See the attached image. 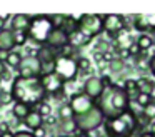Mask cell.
I'll return each mask as SVG.
<instances>
[{"instance_id":"e575fe53","label":"cell","mask_w":155,"mask_h":137,"mask_svg":"<svg viewBox=\"0 0 155 137\" xmlns=\"http://www.w3.org/2000/svg\"><path fill=\"white\" fill-rule=\"evenodd\" d=\"M0 79H8V69L2 60H0Z\"/></svg>"},{"instance_id":"681fc988","label":"cell","mask_w":155,"mask_h":137,"mask_svg":"<svg viewBox=\"0 0 155 137\" xmlns=\"http://www.w3.org/2000/svg\"><path fill=\"white\" fill-rule=\"evenodd\" d=\"M0 82H2V79H0Z\"/></svg>"},{"instance_id":"f35d334b","label":"cell","mask_w":155,"mask_h":137,"mask_svg":"<svg viewBox=\"0 0 155 137\" xmlns=\"http://www.w3.org/2000/svg\"><path fill=\"white\" fill-rule=\"evenodd\" d=\"M5 132H10V127H8L7 120H2L0 122V134H5Z\"/></svg>"},{"instance_id":"ab89813d","label":"cell","mask_w":155,"mask_h":137,"mask_svg":"<svg viewBox=\"0 0 155 137\" xmlns=\"http://www.w3.org/2000/svg\"><path fill=\"white\" fill-rule=\"evenodd\" d=\"M14 137H34V134L28 132V130H18L14 134Z\"/></svg>"},{"instance_id":"60d3db41","label":"cell","mask_w":155,"mask_h":137,"mask_svg":"<svg viewBox=\"0 0 155 137\" xmlns=\"http://www.w3.org/2000/svg\"><path fill=\"white\" fill-rule=\"evenodd\" d=\"M7 20H8L7 15H0V30L5 29V23H7Z\"/></svg>"},{"instance_id":"bcb514c9","label":"cell","mask_w":155,"mask_h":137,"mask_svg":"<svg viewBox=\"0 0 155 137\" xmlns=\"http://www.w3.org/2000/svg\"><path fill=\"white\" fill-rule=\"evenodd\" d=\"M58 137H70V135H58Z\"/></svg>"},{"instance_id":"b9f144b4","label":"cell","mask_w":155,"mask_h":137,"mask_svg":"<svg viewBox=\"0 0 155 137\" xmlns=\"http://www.w3.org/2000/svg\"><path fill=\"white\" fill-rule=\"evenodd\" d=\"M138 137H155V135L150 132V130H143V132L138 134Z\"/></svg>"},{"instance_id":"836d02e7","label":"cell","mask_w":155,"mask_h":137,"mask_svg":"<svg viewBox=\"0 0 155 137\" xmlns=\"http://www.w3.org/2000/svg\"><path fill=\"white\" fill-rule=\"evenodd\" d=\"M57 122H58V117L48 115V117H45V119H44V127H47V125H57Z\"/></svg>"},{"instance_id":"6da1fadb","label":"cell","mask_w":155,"mask_h":137,"mask_svg":"<svg viewBox=\"0 0 155 137\" xmlns=\"http://www.w3.org/2000/svg\"><path fill=\"white\" fill-rule=\"evenodd\" d=\"M10 97L14 102L27 104L28 107H37L44 102L47 94L40 84V77H15L12 82Z\"/></svg>"},{"instance_id":"1f68e13d","label":"cell","mask_w":155,"mask_h":137,"mask_svg":"<svg viewBox=\"0 0 155 137\" xmlns=\"http://www.w3.org/2000/svg\"><path fill=\"white\" fill-rule=\"evenodd\" d=\"M14 32V30H12ZM14 40H15V47H22L25 45V42H27V32H14Z\"/></svg>"},{"instance_id":"ee69618b","label":"cell","mask_w":155,"mask_h":137,"mask_svg":"<svg viewBox=\"0 0 155 137\" xmlns=\"http://www.w3.org/2000/svg\"><path fill=\"white\" fill-rule=\"evenodd\" d=\"M150 132L155 135V120H153V122H150Z\"/></svg>"},{"instance_id":"d6a6232c","label":"cell","mask_w":155,"mask_h":137,"mask_svg":"<svg viewBox=\"0 0 155 137\" xmlns=\"http://www.w3.org/2000/svg\"><path fill=\"white\" fill-rule=\"evenodd\" d=\"M12 102V97H10V92H5V90H0V109L4 105Z\"/></svg>"},{"instance_id":"9a60e30c","label":"cell","mask_w":155,"mask_h":137,"mask_svg":"<svg viewBox=\"0 0 155 137\" xmlns=\"http://www.w3.org/2000/svg\"><path fill=\"white\" fill-rule=\"evenodd\" d=\"M15 49V40H14V32L10 29L0 30V50L2 52H12Z\"/></svg>"},{"instance_id":"83f0119b","label":"cell","mask_w":155,"mask_h":137,"mask_svg":"<svg viewBox=\"0 0 155 137\" xmlns=\"http://www.w3.org/2000/svg\"><path fill=\"white\" fill-rule=\"evenodd\" d=\"M34 109L37 110L44 119H45V117H48V115H52V105L48 102H45V100H44V102H40L37 107H34Z\"/></svg>"},{"instance_id":"f1b7e54d","label":"cell","mask_w":155,"mask_h":137,"mask_svg":"<svg viewBox=\"0 0 155 137\" xmlns=\"http://www.w3.org/2000/svg\"><path fill=\"white\" fill-rule=\"evenodd\" d=\"M77 60V67H78V72H90L92 69V62L90 59H87V57H78Z\"/></svg>"},{"instance_id":"cb8c5ba5","label":"cell","mask_w":155,"mask_h":137,"mask_svg":"<svg viewBox=\"0 0 155 137\" xmlns=\"http://www.w3.org/2000/svg\"><path fill=\"white\" fill-rule=\"evenodd\" d=\"M148 62H150V55L148 52H138L137 55L134 57V63L137 70H145L148 69Z\"/></svg>"},{"instance_id":"f6af8a7d","label":"cell","mask_w":155,"mask_h":137,"mask_svg":"<svg viewBox=\"0 0 155 137\" xmlns=\"http://www.w3.org/2000/svg\"><path fill=\"white\" fill-rule=\"evenodd\" d=\"M0 137H14L12 132H5V134H0Z\"/></svg>"},{"instance_id":"8d00e7d4","label":"cell","mask_w":155,"mask_h":137,"mask_svg":"<svg viewBox=\"0 0 155 137\" xmlns=\"http://www.w3.org/2000/svg\"><path fill=\"white\" fill-rule=\"evenodd\" d=\"M32 134H34V137H45L47 135V127L42 125V127H38V129H35Z\"/></svg>"},{"instance_id":"8992f818","label":"cell","mask_w":155,"mask_h":137,"mask_svg":"<svg viewBox=\"0 0 155 137\" xmlns=\"http://www.w3.org/2000/svg\"><path fill=\"white\" fill-rule=\"evenodd\" d=\"M77 30L85 35L88 40L98 37L104 32L102 27V15H95V13H85V15L77 17Z\"/></svg>"},{"instance_id":"7bdbcfd3","label":"cell","mask_w":155,"mask_h":137,"mask_svg":"<svg viewBox=\"0 0 155 137\" xmlns=\"http://www.w3.org/2000/svg\"><path fill=\"white\" fill-rule=\"evenodd\" d=\"M74 137H92L90 134H85V132H77Z\"/></svg>"},{"instance_id":"7dc6e473","label":"cell","mask_w":155,"mask_h":137,"mask_svg":"<svg viewBox=\"0 0 155 137\" xmlns=\"http://www.w3.org/2000/svg\"><path fill=\"white\" fill-rule=\"evenodd\" d=\"M97 137H105V135H97Z\"/></svg>"},{"instance_id":"30bf717a","label":"cell","mask_w":155,"mask_h":137,"mask_svg":"<svg viewBox=\"0 0 155 137\" xmlns=\"http://www.w3.org/2000/svg\"><path fill=\"white\" fill-rule=\"evenodd\" d=\"M68 105H70V109H72L74 117H77V115H82V114L88 112V110L95 105V102L88 95H85L84 92H77L70 97Z\"/></svg>"},{"instance_id":"7402d4cb","label":"cell","mask_w":155,"mask_h":137,"mask_svg":"<svg viewBox=\"0 0 155 137\" xmlns=\"http://www.w3.org/2000/svg\"><path fill=\"white\" fill-rule=\"evenodd\" d=\"M122 89H124V92L127 94V97L130 99V102L137 99V95L140 94V92H138V89H137V80H135V79H125Z\"/></svg>"},{"instance_id":"2e32d148","label":"cell","mask_w":155,"mask_h":137,"mask_svg":"<svg viewBox=\"0 0 155 137\" xmlns=\"http://www.w3.org/2000/svg\"><path fill=\"white\" fill-rule=\"evenodd\" d=\"M35 57L38 59V62L40 63H47V62H55L58 57V52L54 49H50V47L47 45H40L37 50V53H35Z\"/></svg>"},{"instance_id":"ffe728a7","label":"cell","mask_w":155,"mask_h":137,"mask_svg":"<svg viewBox=\"0 0 155 137\" xmlns=\"http://www.w3.org/2000/svg\"><path fill=\"white\" fill-rule=\"evenodd\" d=\"M137 89L140 94L152 95V94L155 92V82L150 80L148 77H140V79H137Z\"/></svg>"},{"instance_id":"8fae6325","label":"cell","mask_w":155,"mask_h":137,"mask_svg":"<svg viewBox=\"0 0 155 137\" xmlns=\"http://www.w3.org/2000/svg\"><path fill=\"white\" fill-rule=\"evenodd\" d=\"M18 77H40V62L35 55L22 57L17 67Z\"/></svg>"},{"instance_id":"ba28073f","label":"cell","mask_w":155,"mask_h":137,"mask_svg":"<svg viewBox=\"0 0 155 137\" xmlns=\"http://www.w3.org/2000/svg\"><path fill=\"white\" fill-rule=\"evenodd\" d=\"M102 27H104V32L110 39L115 40L122 32L127 30V20H125L124 15L108 13V15H102Z\"/></svg>"},{"instance_id":"4dcf8cb0","label":"cell","mask_w":155,"mask_h":137,"mask_svg":"<svg viewBox=\"0 0 155 137\" xmlns=\"http://www.w3.org/2000/svg\"><path fill=\"white\" fill-rule=\"evenodd\" d=\"M134 102H137L138 105H140L142 109H143L145 105H148L150 102H153V95H147V94H138L137 99H135Z\"/></svg>"},{"instance_id":"44dd1931","label":"cell","mask_w":155,"mask_h":137,"mask_svg":"<svg viewBox=\"0 0 155 137\" xmlns=\"http://www.w3.org/2000/svg\"><path fill=\"white\" fill-rule=\"evenodd\" d=\"M32 107H28L27 104H22V102H14V107H12V114H14V117L17 120H22L24 122V119L30 114Z\"/></svg>"},{"instance_id":"7c38bea8","label":"cell","mask_w":155,"mask_h":137,"mask_svg":"<svg viewBox=\"0 0 155 137\" xmlns=\"http://www.w3.org/2000/svg\"><path fill=\"white\" fill-rule=\"evenodd\" d=\"M67 43H68V33L64 29H52V32L48 33L47 40H45V45L57 50V52Z\"/></svg>"},{"instance_id":"c3c4849f","label":"cell","mask_w":155,"mask_h":137,"mask_svg":"<svg viewBox=\"0 0 155 137\" xmlns=\"http://www.w3.org/2000/svg\"><path fill=\"white\" fill-rule=\"evenodd\" d=\"M153 42H155V37H153Z\"/></svg>"},{"instance_id":"d590c367","label":"cell","mask_w":155,"mask_h":137,"mask_svg":"<svg viewBox=\"0 0 155 137\" xmlns=\"http://www.w3.org/2000/svg\"><path fill=\"white\" fill-rule=\"evenodd\" d=\"M147 25H148V30L155 32V13H152V15H147Z\"/></svg>"},{"instance_id":"d6986e66","label":"cell","mask_w":155,"mask_h":137,"mask_svg":"<svg viewBox=\"0 0 155 137\" xmlns=\"http://www.w3.org/2000/svg\"><path fill=\"white\" fill-rule=\"evenodd\" d=\"M90 43V40L85 35H82L78 30H74L72 33H68V45H72L74 49H80V47H85Z\"/></svg>"},{"instance_id":"484cf974","label":"cell","mask_w":155,"mask_h":137,"mask_svg":"<svg viewBox=\"0 0 155 137\" xmlns=\"http://www.w3.org/2000/svg\"><path fill=\"white\" fill-rule=\"evenodd\" d=\"M58 120H70V119H74V114H72V109H70V105H68V102L67 104H62L60 107H58Z\"/></svg>"},{"instance_id":"ac0fdd59","label":"cell","mask_w":155,"mask_h":137,"mask_svg":"<svg viewBox=\"0 0 155 137\" xmlns=\"http://www.w3.org/2000/svg\"><path fill=\"white\" fill-rule=\"evenodd\" d=\"M135 45H137V49L140 50V52H148V50L155 45L153 37H152L150 33H138V37L135 39Z\"/></svg>"},{"instance_id":"f546056e","label":"cell","mask_w":155,"mask_h":137,"mask_svg":"<svg viewBox=\"0 0 155 137\" xmlns=\"http://www.w3.org/2000/svg\"><path fill=\"white\" fill-rule=\"evenodd\" d=\"M142 114H143L150 122H153L155 120V102H150L148 105H145L143 109H142Z\"/></svg>"},{"instance_id":"4316f807","label":"cell","mask_w":155,"mask_h":137,"mask_svg":"<svg viewBox=\"0 0 155 137\" xmlns=\"http://www.w3.org/2000/svg\"><path fill=\"white\" fill-rule=\"evenodd\" d=\"M108 69H110V72H114V74H122L125 70V62L122 59H118V57H115V59L108 63Z\"/></svg>"},{"instance_id":"74e56055","label":"cell","mask_w":155,"mask_h":137,"mask_svg":"<svg viewBox=\"0 0 155 137\" xmlns=\"http://www.w3.org/2000/svg\"><path fill=\"white\" fill-rule=\"evenodd\" d=\"M148 70L152 72V75L155 77V53L150 55V62H148Z\"/></svg>"},{"instance_id":"e0dca14e","label":"cell","mask_w":155,"mask_h":137,"mask_svg":"<svg viewBox=\"0 0 155 137\" xmlns=\"http://www.w3.org/2000/svg\"><path fill=\"white\" fill-rule=\"evenodd\" d=\"M24 124L27 125L28 132H34L35 129H38V127L44 125V117H42L35 109H32V110H30V114H28V115L24 119Z\"/></svg>"},{"instance_id":"5b68a950","label":"cell","mask_w":155,"mask_h":137,"mask_svg":"<svg viewBox=\"0 0 155 137\" xmlns=\"http://www.w3.org/2000/svg\"><path fill=\"white\" fill-rule=\"evenodd\" d=\"M104 120L105 119H104V115H102V112L98 110L97 105H94L88 112L82 114V115L74 117V124L77 127V130L78 132H85V134L102 127L104 125Z\"/></svg>"},{"instance_id":"5bb4252c","label":"cell","mask_w":155,"mask_h":137,"mask_svg":"<svg viewBox=\"0 0 155 137\" xmlns=\"http://www.w3.org/2000/svg\"><path fill=\"white\" fill-rule=\"evenodd\" d=\"M30 20H32L30 15L17 13V15H14L10 20V25H12L10 30H14V32H27L28 25H30Z\"/></svg>"},{"instance_id":"52a82bcc","label":"cell","mask_w":155,"mask_h":137,"mask_svg":"<svg viewBox=\"0 0 155 137\" xmlns=\"http://www.w3.org/2000/svg\"><path fill=\"white\" fill-rule=\"evenodd\" d=\"M55 74L67 82H74L78 75V67H77V60L74 57H62L58 55L55 60Z\"/></svg>"},{"instance_id":"3957f363","label":"cell","mask_w":155,"mask_h":137,"mask_svg":"<svg viewBox=\"0 0 155 137\" xmlns=\"http://www.w3.org/2000/svg\"><path fill=\"white\" fill-rule=\"evenodd\" d=\"M105 137H132L138 132L137 117L132 109L125 110L124 114L114 117V119L104 120Z\"/></svg>"},{"instance_id":"277c9868","label":"cell","mask_w":155,"mask_h":137,"mask_svg":"<svg viewBox=\"0 0 155 137\" xmlns=\"http://www.w3.org/2000/svg\"><path fill=\"white\" fill-rule=\"evenodd\" d=\"M52 29H54V25H52L48 15H35L32 17L30 25H28L27 39L37 45H45V40H47L48 33L52 32Z\"/></svg>"},{"instance_id":"603a6c76","label":"cell","mask_w":155,"mask_h":137,"mask_svg":"<svg viewBox=\"0 0 155 137\" xmlns=\"http://www.w3.org/2000/svg\"><path fill=\"white\" fill-rule=\"evenodd\" d=\"M132 23H134V29L137 30V32H140V33H148L147 15H143V13H138V15H135V17H134Z\"/></svg>"},{"instance_id":"4fadbf2b","label":"cell","mask_w":155,"mask_h":137,"mask_svg":"<svg viewBox=\"0 0 155 137\" xmlns=\"http://www.w3.org/2000/svg\"><path fill=\"white\" fill-rule=\"evenodd\" d=\"M104 84H102V80H100V77H97V75H92V77H88L87 80H85V84H84V94L85 95H88L92 100H97L98 97L102 95V92H104Z\"/></svg>"},{"instance_id":"d4e9b609","label":"cell","mask_w":155,"mask_h":137,"mask_svg":"<svg viewBox=\"0 0 155 137\" xmlns=\"http://www.w3.org/2000/svg\"><path fill=\"white\" fill-rule=\"evenodd\" d=\"M20 60H22V53H18V52H15V50H12V52H8L7 57H5V65L17 69L18 63H20Z\"/></svg>"},{"instance_id":"9c48e42d","label":"cell","mask_w":155,"mask_h":137,"mask_svg":"<svg viewBox=\"0 0 155 137\" xmlns=\"http://www.w3.org/2000/svg\"><path fill=\"white\" fill-rule=\"evenodd\" d=\"M40 84H42V87H44L47 95H52V97H55V99L64 95L65 82L55 72L48 74V75H40Z\"/></svg>"},{"instance_id":"7a4b0ae2","label":"cell","mask_w":155,"mask_h":137,"mask_svg":"<svg viewBox=\"0 0 155 137\" xmlns=\"http://www.w3.org/2000/svg\"><path fill=\"white\" fill-rule=\"evenodd\" d=\"M95 105L98 107V110L102 112L104 119H114V117L124 114L125 110L130 109V99L127 97V94L124 92L120 85L112 84V85L105 87L102 95L95 100Z\"/></svg>"}]
</instances>
